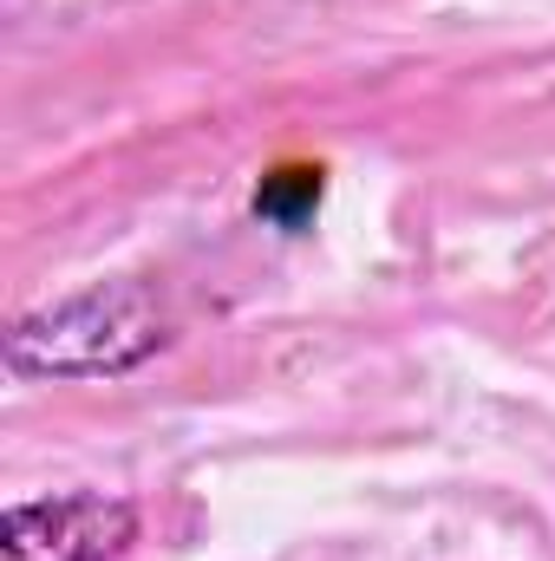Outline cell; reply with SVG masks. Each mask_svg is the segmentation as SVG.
<instances>
[{"instance_id": "obj_1", "label": "cell", "mask_w": 555, "mask_h": 561, "mask_svg": "<svg viewBox=\"0 0 555 561\" xmlns=\"http://www.w3.org/2000/svg\"><path fill=\"white\" fill-rule=\"evenodd\" d=\"M170 346V313L150 280H99L59 307L13 320L7 366L20 379H112Z\"/></svg>"}, {"instance_id": "obj_2", "label": "cell", "mask_w": 555, "mask_h": 561, "mask_svg": "<svg viewBox=\"0 0 555 561\" xmlns=\"http://www.w3.org/2000/svg\"><path fill=\"white\" fill-rule=\"evenodd\" d=\"M138 536V510L125 496H39L13 503L0 516V549L7 561H112Z\"/></svg>"}, {"instance_id": "obj_3", "label": "cell", "mask_w": 555, "mask_h": 561, "mask_svg": "<svg viewBox=\"0 0 555 561\" xmlns=\"http://www.w3.org/2000/svg\"><path fill=\"white\" fill-rule=\"evenodd\" d=\"M320 170H307V163H294V170H275L262 190H256V216L262 222H275V229H301L314 209H320Z\"/></svg>"}]
</instances>
